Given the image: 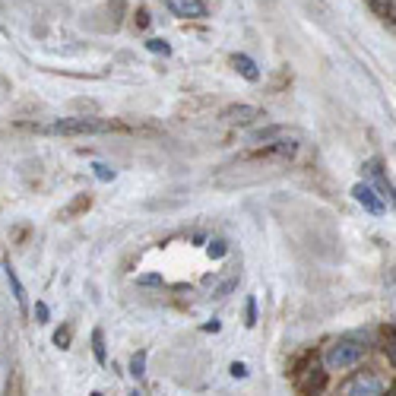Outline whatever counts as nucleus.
Instances as JSON below:
<instances>
[{"instance_id": "1", "label": "nucleus", "mask_w": 396, "mask_h": 396, "mask_svg": "<svg viewBox=\"0 0 396 396\" xmlns=\"http://www.w3.org/2000/svg\"><path fill=\"white\" fill-rule=\"evenodd\" d=\"M45 133H64V136H79V133H108L118 131L114 121H99V118H60L54 124L42 127Z\"/></svg>"}, {"instance_id": "2", "label": "nucleus", "mask_w": 396, "mask_h": 396, "mask_svg": "<svg viewBox=\"0 0 396 396\" xmlns=\"http://www.w3.org/2000/svg\"><path fill=\"white\" fill-rule=\"evenodd\" d=\"M361 358H365V346L352 343V339H343V343L330 346V352H326V368H330V371H346V368L358 365Z\"/></svg>"}, {"instance_id": "3", "label": "nucleus", "mask_w": 396, "mask_h": 396, "mask_svg": "<svg viewBox=\"0 0 396 396\" xmlns=\"http://www.w3.org/2000/svg\"><path fill=\"white\" fill-rule=\"evenodd\" d=\"M295 387H298V393L302 396H320V390L326 387V371L314 361V365H308L304 371H298Z\"/></svg>"}, {"instance_id": "4", "label": "nucleus", "mask_w": 396, "mask_h": 396, "mask_svg": "<svg viewBox=\"0 0 396 396\" xmlns=\"http://www.w3.org/2000/svg\"><path fill=\"white\" fill-rule=\"evenodd\" d=\"M346 396H384V380L371 371L355 374L349 384H346Z\"/></svg>"}, {"instance_id": "5", "label": "nucleus", "mask_w": 396, "mask_h": 396, "mask_svg": "<svg viewBox=\"0 0 396 396\" xmlns=\"http://www.w3.org/2000/svg\"><path fill=\"white\" fill-rule=\"evenodd\" d=\"M165 6L175 13V16H184V19H203L207 16V4H203V0H165Z\"/></svg>"}, {"instance_id": "6", "label": "nucleus", "mask_w": 396, "mask_h": 396, "mask_svg": "<svg viewBox=\"0 0 396 396\" xmlns=\"http://www.w3.org/2000/svg\"><path fill=\"white\" fill-rule=\"evenodd\" d=\"M352 197H355V200H358L371 216H384V200L374 194V187H368V184H355V187H352Z\"/></svg>"}, {"instance_id": "7", "label": "nucleus", "mask_w": 396, "mask_h": 396, "mask_svg": "<svg viewBox=\"0 0 396 396\" xmlns=\"http://www.w3.org/2000/svg\"><path fill=\"white\" fill-rule=\"evenodd\" d=\"M257 118H263V111L254 105H231L222 111L225 124H251V121H257Z\"/></svg>"}, {"instance_id": "8", "label": "nucleus", "mask_w": 396, "mask_h": 396, "mask_svg": "<svg viewBox=\"0 0 396 396\" xmlns=\"http://www.w3.org/2000/svg\"><path fill=\"white\" fill-rule=\"evenodd\" d=\"M231 64H235V70L241 73L248 83H257V79H260V70H257V64L248 57V54H235V57H231Z\"/></svg>"}, {"instance_id": "9", "label": "nucleus", "mask_w": 396, "mask_h": 396, "mask_svg": "<svg viewBox=\"0 0 396 396\" xmlns=\"http://www.w3.org/2000/svg\"><path fill=\"white\" fill-rule=\"evenodd\" d=\"M6 279H10V285H13V298H16V304L26 311V308H29V302H26V289H23V282H19L16 270H13L10 263H6Z\"/></svg>"}, {"instance_id": "10", "label": "nucleus", "mask_w": 396, "mask_h": 396, "mask_svg": "<svg viewBox=\"0 0 396 396\" xmlns=\"http://www.w3.org/2000/svg\"><path fill=\"white\" fill-rule=\"evenodd\" d=\"M368 172L374 175V181L380 184V190H384V197H390V203H393V184H387V177H384V162H380V159H374L371 165H368Z\"/></svg>"}, {"instance_id": "11", "label": "nucleus", "mask_w": 396, "mask_h": 396, "mask_svg": "<svg viewBox=\"0 0 396 396\" xmlns=\"http://www.w3.org/2000/svg\"><path fill=\"white\" fill-rule=\"evenodd\" d=\"M89 203H92V200H89V194L77 197V200H73L70 207L64 209V219H73V216H77V213H83V209H89Z\"/></svg>"}, {"instance_id": "12", "label": "nucleus", "mask_w": 396, "mask_h": 396, "mask_svg": "<svg viewBox=\"0 0 396 396\" xmlns=\"http://www.w3.org/2000/svg\"><path fill=\"white\" fill-rule=\"evenodd\" d=\"M92 352H95V358H99V365H105V333L101 330L92 333Z\"/></svg>"}, {"instance_id": "13", "label": "nucleus", "mask_w": 396, "mask_h": 396, "mask_svg": "<svg viewBox=\"0 0 396 396\" xmlns=\"http://www.w3.org/2000/svg\"><path fill=\"white\" fill-rule=\"evenodd\" d=\"M368 4L378 10V16H384V19H390L393 23V0H368Z\"/></svg>"}, {"instance_id": "14", "label": "nucleus", "mask_w": 396, "mask_h": 396, "mask_svg": "<svg viewBox=\"0 0 396 396\" xmlns=\"http://www.w3.org/2000/svg\"><path fill=\"white\" fill-rule=\"evenodd\" d=\"M131 374L133 378H143V374H146V352H136L131 358Z\"/></svg>"}, {"instance_id": "15", "label": "nucleus", "mask_w": 396, "mask_h": 396, "mask_svg": "<svg viewBox=\"0 0 396 396\" xmlns=\"http://www.w3.org/2000/svg\"><path fill=\"white\" fill-rule=\"evenodd\" d=\"M225 251H229V244H225L222 238H216V241H209L207 254H209V257H216V260H219V257H225Z\"/></svg>"}, {"instance_id": "16", "label": "nucleus", "mask_w": 396, "mask_h": 396, "mask_svg": "<svg viewBox=\"0 0 396 396\" xmlns=\"http://www.w3.org/2000/svg\"><path fill=\"white\" fill-rule=\"evenodd\" d=\"M92 172L99 181H114V168H108V165H101V162H95L92 165Z\"/></svg>"}, {"instance_id": "17", "label": "nucleus", "mask_w": 396, "mask_h": 396, "mask_svg": "<svg viewBox=\"0 0 396 396\" xmlns=\"http://www.w3.org/2000/svg\"><path fill=\"white\" fill-rule=\"evenodd\" d=\"M146 48H149V51H155V54H172V45L162 42V38H149Z\"/></svg>"}, {"instance_id": "18", "label": "nucleus", "mask_w": 396, "mask_h": 396, "mask_svg": "<svg viewBox=\"0 0 396 396\" xmlns=\"http://www.w3.org/2000/svg\"><path fill=\"white\" fill-rule=\"evenodd\" d=\"M54 343H57L60 349H67V346H70V326H64V330L54 333Z\"/></svg>"}, {"instance_id": "19", "label": "nucleus", "mask_w": 396, "mask_h": 396, "mask_svg": "<svg viewBox=\"0 0 396 396\" xmlns=\"http://www.w3.org/2000/svg\"><path fill=\"white\" fill-rule=\"evenodd\" d=\"M140 285H162V276H155V273H146V276L136 279Z\"/></svg>"}, {"instance_id": "20", "label": "nucleus", "mask_w": 396, "mask_h": 396, "mask_svg": "<svg viewBox=\"0 0 396 396\" xmlns=\"http://www.w3.org/2000/svg\"><path fill=\"white\" fill-rule=\"evenodd\" d=\"M235 285H238V279H229V282H225V285H219V289H216V298H225L231 289H235Z\"/></svg>"}, {"instance_id": "21", "label": "nucleus", "mask_w": 396, "mask_h": 396, "mask_svg": "<svg viewBox=\"0 0 396 396\" xmlns=\"http://www.w3.org/2000/svg\"><path fill=\"white\" fill-rule=\"evenodd\" d=\"M254 324H257V302L251 298L248 302V326H254Z\"/></svg>"}, {"instance_id": "22", "label": "nucleus", "mask_w": 396, "mask_h": 396, "mask_svg": "<svg viewBox=\"0 0 396 396\" xmlns=\"http://www.w3.org/2000/svg\"><path fill=\"white\" fill-rule=\"evenodd\" d=\"M231 378H248V368H244L241 361H235V365H231Z\"/></svg>"}, {"instance_id": "23", "label": "nucleus", "mask_w": 396, "mask_h": 396, "mask_svg": "<svg viewBox=\"0 0 396 396\" xmlns=\"http://www.w3.org/2000/svg\"><path fill=\"white\" fill-rule=\"evenodd\" d=\"M35 317H38V324H45V320H48V304L45 302L35 304Z\"/></svg>"}, {"instance_id": "24", "label": "nucleus", "mask_w": 396, "mask_h": 396, "mask_svg": "<svg viewBox=\"0 0 396 396\" xmlns=\"http://www.w3.org/2000/svg\"><path fill=\"white\" fill-rule=\"evenodd\" d=\"M136 16H140L136 19V26H149V13L146 10H136Z\"/></svg>"}, {"instance_id": "25", "label": "nucleus", "mask_w": 396, "mask_h": 396, "mask_svg": "<svg viewBox=\"0 0 396 396\" xmlns=\"http://www.w3.org/2000/svg\"><path fill=\"white\" fill-rule=\"evenodd\" d=\"M92 396H101V393H92Z\"/></svg>"}, {"instance_id": "26", "label": "nucleus", "mask_w": 396, "mask_h": 396, "mask_svg": "<svg viewBox=\"0 0 396 396\" xmlns=\"http://www.w3.org/2000/svg\"><path fill=\"white\" fill-rule=\"evenodd\" d=\"M384 396H387V393H384ZM390 396H393V393H390Z\"/></svg>"}]
</instances>
